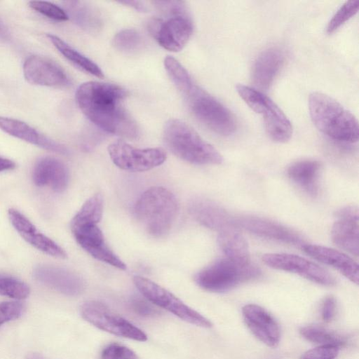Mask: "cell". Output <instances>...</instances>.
<instances>
[{"label":"cell","mask_w":359,"mask_h":359,"mask_svg":"<svg viewBox=\"0 0 359 359\" xmlns=\"http://www.w3.org/2000/svg\"><path fill=\"white\" fill-rule=\"evenodd\" d=\"M126 95V90L117 85L88 81L78 88L76 100L83 114L97 127L113 135L135 139L139 130L125 107Z\"/></svg>","instance_id":"1"},{"label":"cell","mask_w":359,"mask_h":359,"mask_svg":"<svg viewBox=\"0 0 359 359\" xmlns=\"http://www.w3.org/2000/svg\"><path fill=\"white\" fill-rule=\"evenodd\" d=\"M309 110L316 127L329 137L346 143L358 140L355 116L332 97L313 92L309 97Z\"/></svg>","instance_id":"2"},{"label":"cell","mask_w":359,"mask_h":359,"mask_svg":"<svg viewBox=\"0 0 359 359\" xmlns=\"http://www.w3.org/2000/svg\"><path fill=\"white\" fill-rule=\"evenodd\" d=\"M178 212L175 195L166 188L153 187L137 199L134 213L137 220L151 236H165L174 224Z\"/></svg>","instance_id":"3"},{"label":"cell","mask_w":359,"mask_h":359,"mask_svg":"<svg viewBox=\"0 0 359 359\" xmlns=\"http://www.w3.org/2000/svg\"><path fill=\"white\" fill-rule=\"evenodd\" d=\"M163 137L168 149L187 162L215 165L223 161L220 153L183 121H168L163 128Z\"/></svg>","instance_id":"4"},{"label":"cell","mask_w":359,"mask_h":359,"mask_svg":"<svg viewBox=\"0 0 359 359\" xmlns=\"http://www.w3.org/2000/svg\"><path fill=\"white\" fill-rule=\"evenodd\" d=\"M260 275L259 269L252 262L242 264L224 257L198 272L194 281L206 291L225 292Z\"/></svg>","instance_id":"5"},{"label":"cell","mask_w":359,"mask_h":359,"mask_svg":"<svg viewBox=\"0 0 359 359\" xmlns=\"http://www.w3.org/2000/svg\"><path fill=\"white\" fill-rule=\"evenodd\" d=\"M184 97L195 117L212 131L223 136L236 131V121L233 114L195 83Z\"/></svg>","instance_id":"6"},{"label":"cell","mask_w":359,"mask_h":359,"mask_svg":"<svg viewBox=\"0 0 359 359\" xmlns=\"http://www.w3.org/2000/svg\"><path fill=\"white\" fill-rule=\"evenodd\" d=\"M236 91L244 102L256 113L262 116L266 130L277 142H287L292 135V126L284 112L262 91L238 84Z\"/></svg>","instance_id":"7"},{"label":"cell","mask_w":359,"mask_h":359,"mask_svg":"<svg viewBox=\"0 0 359 359\" xmlns=\"http://www.w3.org/2000/svg\"><path fill=\"white\" fill-rule=\"evenodd\" d=\"M133 282L145 299L153 304L170 311L182 320L192 325L205 328L212 326L208 318L151 280L136 276L133 278Z\"/></svg>","instance_id":"8"},{"label":"cell","mask_w":359,"mask_h":359,"mask_svg":"<svg viewBox=\"0 0 359 359\" xmlns=\"http://www.w3.org/2000/svg\"><path fill=\"white\" fill-rule=\"evenodd\" d=\"M80 313L84 320L103 331L139 341L147 339L142 330L100 302L90 300L84 302L80 308Z\"/></svg>","instance_id":"9"},{"label":"cell","mask_w":359,"mask_h":359,"mask_svg":"<svg viewBox=\"0 0 359 359\" xmlns=\"http://www.w3.org/2000/svg\"><path fill=\"white\" fill-rule=\"evenodd\" d=\"M108 152L113 163L119 168L130 172H143L156 168L166 159L161 148H135L119 140L109 144Z\"/></svg>","instance_id":"10"},{"label":"cell","mask_w":359,"mask_h":359,"mask_svg":"<svg viewBox=\"0 0 359 359\" xmlns=\"http://www.w3.org/2000/svg\"><path fill=\"white\" fill-rule=\"evenodd\" d=\"M262 261L271 268L297 274L320 285L332 286L336 283L327 271L299 255L267 253L262 256Z\"/></svg>","instance_id":"11"},{"label":"cell","mask_w":359,"mask_h":359,"mask_svg":"<svg viewBox=\"0 0 359 359\" xmlns=\"http://www.w3.org/2000/svg\"><path fill=\"white\" fill-rule=\"evenodd\" d=\"M148 27L160 46L173 52L182 50L193 32L189 15L172 16L165 20L153 19Z\"/></svg>","instance_id":"12"},{"label":"cell","mask_w":359,"mask_h":359,"mask_svg":"<svg viewBox=\"0 0 359 359\" xmlns=\"http://www.w3.org/2000/svg\"><path fill=\"white\" fill-rule=\"evenodd\" d=\"M70 226L78 244L92 257L119 269H126V264L106 243L97 224H84Z\"/></svg>","instance_id":"13"},{"label":"cell","mask_w":359,"mask_h":359,"mask_svg":"<svg viewBox=\"0 0 359 359\" xmlns=\"http://www.w3.org/2000/svg\"><path fill=\"white\" fill-rule=\"evenodd\" d=\"M23 74L27 82L34 85L62 88L69 84L62 68L51 59L31 55L23 64Z\"/></svg>","instance_id":"14"},{"label":"cell","mask_w":359,"mask_h":359,"mask_svg":"<svg viewBox=\"0 0 359 359\" xmlns=\"http://www.w3.org/2000/svg\"><path fill=\"white\" fill-rule=\"evenodd\" d=\"M356 206H346L337 211V220L333 224L331 236L332 241L341 249L358 256L359 219Z\"/></svg>","instance_id":"15"},{"label":"cell","mask_w":359,"mask_h":359,"mask_svg":"<svg viewBox=\"0 0 359 359\" xmlns=\"http://www.w3.org/2000/svg\"><path fill=\"white\" fill-rule=\"evenodd\" d=\"M243 320L252 334L271 348L278 346L280 330L273 317L262 306L250 304L242 309Z\"/></svg>","instance_id":"16"},{"label":"cell","mask_w":359,"mask_h":359,"mask_svg":"<svg viewBox=\"0 0 359 359\" xmlns=\"http://www.w3.org/2000/svg\"><path fill=\"white\" fill-rule=\"evenodd\" d=\"M238 225L257 236L293 245H303L302 238L279 223L257 217L245 216L233 219Z\"/></svg>","instance_id":"17"},{"label":"cell","mask_w":359,"mask_h":359,"mask_svg":"<svg viewBox=\"0 0 359 359\" xmlns=\"http://www.w3.org/2000/svg\"><path fill=\"white\" fill-rule=\"evenodd\" d=\"M34 276L42 284L66 295H78L84 288L83 281L78 275L60 267L40 266L35 269Z\"/></svg>","instance_id":"18"},{"label":"cell","mask_w":359,"mask_h":359,"mask_svg":"<svg viewBox=\"0 0 359 359\" xmlns=\"http://www.w3.org/2000/svg\"><path fill=\"white\" fill-rule=\"evenodd\" d=\"M302 249L311 257L334 268L351 282L358 284V264L348 255L318 245L304 244Z\"/></svg>","instance_id":"19"},{"label":"cell","mask_w":359,"mask_h":359,"mask_svg":"<svg viewBox=\"0 0 359 359\" xmlns=\"http://www.w3.org/2000/svg\"><path fill=\"white\" fill-rule=\"evenodd\" d=\"M285 60L283 51L278 47L263 50L252 65V80L256 88L267 90L279 73Z\"/></svg>","instance_id":"20"},{"label":"cell","mask_w":359,"mask_h":359,"mask_svg":"<svg viewBox=\"0 0 359 359\" xmlns=\"http://www.w3.org/2000/svg\"><path fill=\"white\" fill-rule=\"evenodd\" d=\"M32 178L38 187H48L55 192H62L68 185L69 172L62 161L46 156L36 163Z\"/></svg>","instance_id":"21"},{"label":"cell","mask_w":359,"mask_h":359,"mask_svg":"<svg viewBox=\"0 0 359 359\" xmlns=\"http://www.w3.org/2000/svg\"><path fill=\"white\" fill-rule=\"evenodd\" d=\"M0 129L11 136L44 149L62 154H68L65 147L43 135L22 121L0 116Z\"/></svg>","instance_id":"22"},{"label":"cell","mask_w":359,"mask_h":359,"mask_svg":"<svg viewBox=\"0 0 359 359\" xmlns=\"http://www.w3.org/2000/svg\"><path fill=\"white\" fill-rule=\"evenodd\" d=\"M193 217L206 227L221 231L233 226V220L219 206L207 200H196L189 206Z\"/></svg>","instance_id":"23"},{"label":"cell","mask_w":359,"mask_h":359,"mask_svg":"<svg viewBox=\"0 0 359 359\" xmlns=\"http://www.w3.org/2000/svg\"><path fill=\"white\" fill-rule=\"evenodd\" d=\"M321 169L316 160H302L292 163L287 169L289 178L310 196L318 191V177Z\"/></svg>","instance_id":"24"},{"label":"cell","mask_w":359,"mask_h":359,"mask_svg":"<svg viewBox=\"0 0 359 359\" xmlns=\"http://www.w3.org/2000/svg\"><path fill=\"white\" fill-rule=\"evenodd\" d=\"M15 229L26 241L39 250L60 259H65L66 252L53 240L39 232L35 226L27 219L20 220Z\"/></svg>","instance_id":"25"},{"label":"cell","mask_w":359,"mask_h":359,"mask_svg":"<svg viewBox=\"0 0 359 359\" xmlns=\"http://www.w3.org/2000/svg\"><path fill=\"white\" fill-rule=\"evenodd\" d=\"M217 240L225 257L242 264L251 263L248 242L233 226L219 231Z\"/></svg>","instance_id":"26"},{"label":"cell","mask_w":359,"mask_h":359,"mask_svg":"<svg viewBox=\"0 0 359 359\" xmlns=\"http://www.w3.org/2000/svg\"><path fill=\"white\" fill-rule=\"evenodd\" d=\"M47 36L58 51L74 66L95 77H104L101 69L91 60L73 48L60 37L50 34Z\"/></svg>","instance_id":"27"},{"label":"cell","mask_w":359,"mask_h":359,"mask_svg":"<svg viewBox=\"0 0 359 359\" xmlns=\"http://www.w3.org/2000/svg\"><path fill=\"white\" fill-rule=\"evenodd\" d=\"M67 6L74 21L81 27L91 32L100 28V15L93 6L82 1H69Z\"/></svg>","instance_id":"28"},{"label":"cell","mask_w":359,"mask_h":359,"mask_svg":"<svg viewBox=\"0 0 359 359\" xmlns=\"http://www.w3.org/2000/svg\"><path fill=\"white\" fill-rule=\"evenodd\" d=\"M103 198L100 193L90 197L74 215L70 225L97 224L103 213Z\"/></svg>","instance_id":"29"},{"label":"cell","mask_w":359,"mask_h":359,"mask_svg":"<svg viewBox=\"0 0 359 359\" xmlns=\"http://www.w3.org/2000/svg\"><path fill=\"white\" fill-rule=\"evenodd\" d=\"M164 66L172 82L184 96L194 85L186 69L176 59L170 56L165 58Z\"/></svg>","instance_id":"30"},{"label":"cell","mask_w":359,"mask_h":359,"mask_svg":"<svg viewBox=\"0 0 359 359\" xmlns=\"http://www.w3.org/2000/svg\"><path fill=\"white\" fill-rule=\"evenodd\" d=\"M299 332L306 340L320 345L330 344L339 347L346 343L341 336L320 325H310L304 326L300 329Z\"/></svg>","instance_id":"31"},{"label":"cell","mask_w":359,"mask_h":359,"mask_svg":"<svg viewBox=\"0 0 359 359\" xmlns=\"http://www.w3.org/2000/svg\"><path fill=\"white\" fill-rule=\"evenodd\" d=\"M113 45L121 51L134 53L142 47L143 38L137 30L134 29H125L114 36Z\"/></svg>","instance_id":"32"},{"label":"cell","mask_w":359,"mask_h":359,"mask_svg":"<svg viewBox=\"0 0 359 359\" xmlns=\"http://www.w3.org/2000/svg\"><path fill=\"white\" fill-rule=\"evenodd\" d=\"M30 292L29 286L13 277L0 276V295L15 299H26Z\"/></svg>","instance_id":"33"},{"label":"cell","mask_w":359,"mask_h":359,"mask_svg":"<svg viewBox=\"0 0 359 359\" xmlns=\"http://www.w3.org/2000/svg\"><path fill=\"white\" fill-rule=\"evenodd\" d=\"M359 9V0H351L345 2L335 13L330 20L327 32L331 34L352 18Z\"/></svg>","instance_id":"34"},{"label":"cell","mask_w":359,"mask_h":359,"mask_svg":"<svg viewBox=\"0 0 359 359\" xmlns=\"http://www.w3.org/2000/svg\"><path fill=\"white\" fill-rule=\"evenodd\" d=\"M29 6L38 13L55 20L66 21L69 18L68 15L62 8L50 2L31 1L29 2Z\"/></svg>","instance_id":"35"},{"label":"cell","mask_w":359,"mask_h":359,"mask_svg":"<svg viewBox=\"0 0 359 359\" xmlns=\"http://www.w3.org/2000/svg\"><path fill=\"white\" fill-rule=\"evenodd\" d=\"M101 359H138L130 348L119 344H110L102 350Z\"/></svg>","instance_id":"36"},{"label":"cell","mask_w":359,"mask_h":359,"mask_svg":"<svg viewBox=\"0 0 359 359\" xmlns=\"http://www.w3.org/2000/svg\"><path fill=\"white\" fill-rule=\"evenodd\" d=\"M24 306L18 302H4L0 303V327L9 321L21 316Z\"/></svg>","instance_id":"37"},{"label":"cell","mask_w":359,"mask_h":359,"mask_svg":"<svg viewBox=\"0 0 359 359\" xmlns=\"http://www.w3.org/2000/svg\"><path fill=\"white\" fill-rule=\"evenodd\" d=\"M339 349L335 345H320L304 353L300 359H335Z\"/></svg>","instance_id":"38"},{"label":"cell","mask_w":359,"mask_h":359,"mask_svg":"<svg viewBox=\"0 0 359 359\" xmlns=\"http://www.w3.org/2000/svg\"><path fill=\"white\" fill-rule=\"evenodd\" d=\"M158 10L169 17L189 15L184 1H154L152 2Z\"/></svg>","instance_id":"39"},{"label":"cell","mask_w":359,"mask_h":359,"mask_svg":"<svg viewBox=\"0 0 359 359\" xmlns=\"http://www.w3.org/2000/svg\"><path fill=\"white\" fill-rule=\"evenodd\" d=\"M131 307L133 310L138 315L142 316H153L158 314V310L156 309L147 299L141 298H135L131 302Z\"/></svg>","instance_id":"40"},{"label":"cell","mask_w":359,"mask_h":359,"mask_svg":"<svg viewBox=\"0 0 359 359\" xmlns=\"http://www.w3.org/2000/svg\"><path fill=\"white\" fill-rule=\"evenodd\" d=\"M337 311V302L334 297H326L321 306V316L324 321L328 323L333 320Z\"/></svg>","instance_id":"41"},{"label":"cell","mask_w":359,"mask_h":359,"mask_svg":"<svg viewBox=\"0 0 359 359\" xmlns=\"http://www.w3.org/2000/svg\"><path fill=\"white\" fill-rule=\"evenodd\" d=\"M15 167L13 161L0 157V172L12 170Z\"/></svg>","instance_id":"42"},{"label":"cell","mask_w":359,"mask_h":359,"mask_svg":"<svg viewBox=\"0 0 359 359\" xmlns=\"http://www.w3.org/2000/svg\"><path fill=\"white\" fill-rule=\"evenodd\" d=\"M120 3L123 4L125 5H128L130 7L134 8L135 9H136L137 11H145L147 10L146 6L141 1H121Z\"/></svg>","instance_id":"43"},{"label":"cell","mask_w":359,"mask_h":359,"mask_svg":"<svg viewBox=\"0 0 359 359\" xmlns=\"http://www.w3.org/2000/svg\"><path fill=\"white\" fill-rule=\"evenodd\" d=\"M25 359H47L43 355L39 353H28Z\"/></svg>","instance_id":"44"}]
</instances>
